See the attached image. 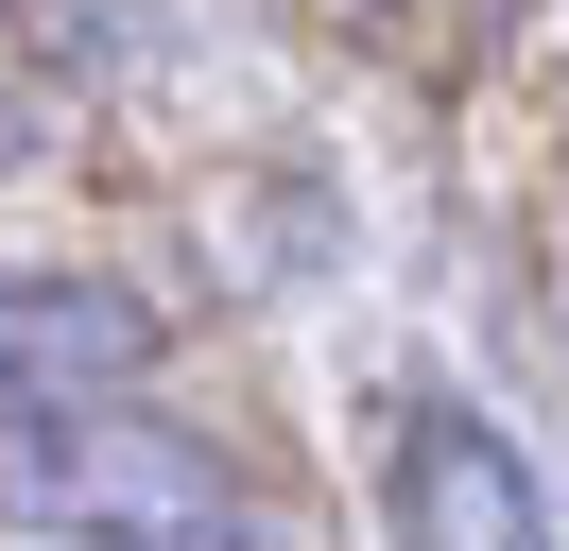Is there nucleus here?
<instances>
[{"mask_svg": "<svg viewBox=\"0 0 569 551\" xmlns=\"http://www.w3.org/2000/svg\"><path fill=\"white\" fill-rule=\"evenodd\" d=\"M397 551H535V465L518 431H483L466 397H415L397 413Z\"/></svg>", "mask_w": 569, "mask_h": 551, "instance_id": "3", "label": "nucleus"}, {"mask_svg": "<svg viewBox=\"0 0 569 551\" xmlns=\"http://www.w3.org/2000/svg\"><path fill=\"white\" fill-rule=\"evenodd\" d=\"M0 551H277V534L208 431L104 397V413L0 431Z\"/></svg>", "mask_w": 569, "mask_h": 551, "instance_id": "1", "label": "nucleus"}, {"mask_svg": "<svg viewBox=\"0 0 569 551\" xmlns=\"http://www.w3.org/2000/svg\"><path fill=\"white\" fill-rule=\"evenodd\" d=\"M139 362H156V293H121V276H0V431L139 397Z\"/></svg>", "mask_w": 569, "mask_h": 551, "instance_id": "2", "label": "nucleus"}, {"mask_svg": "<svg viewBox=\"0 0 569 551\" xmlns=\"http://www.w3.org/2000/svg\"><path fill=\"white\" fill-rule=\"evenodd\" d=\"M0 156H36V103H18V87H0Z\"/></svg>", "mask_w": 569, "mask_h": 551, "instance_id": "4", "label": "nucleus"}]
</instances>
